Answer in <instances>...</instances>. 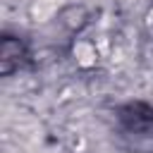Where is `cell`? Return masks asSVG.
I'll list each match as a JSON object with an SVG mask.
<instances>
[{"label": "cell", "instance_id": "1", "mask_svg": "<svg viewBox=\"0 0 153 153\" xmlns=\"http://www.w3.org/2000/svg\"><path fill=\"white\" fill-rule=\"evenodd\" d=\"M22 57V45L19 41H12V38H5L2 43V72H12V60Z\"/></svg>", "mask_w": 153, "mask_h": 153}]
</instances>
